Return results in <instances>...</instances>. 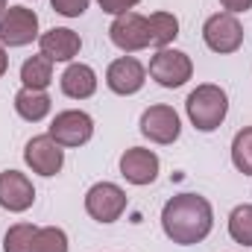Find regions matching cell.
<instances>
[{"label":"cell","mask_w":252,"mask_h":252,"mask_svg":"<svg viewBox=\"0 0 252 252\" xmlns=\"http://www.w3.org/2000/svg\"><path fill=\"white\" fill-rule=\"evenodd\" d=\"M161 229L179 247L202 244L214 229V208L199 193H176L161 208Z\"/></svg>","instance_id":"obj_1"},{"label":"cell","mask_w":252,"mask_h":252,"mask_svg":"<svg viewBox=\"0 0 252 252\" xmlns=\"http://www.w3.org/2000/svg\"><path fill=\"white\" fill-rule=\"evenodd\" d=\"M185 112H188V121L193 129L214 132L223 126L226 115H229V94L214 82H202L188 94Z\"/></svg>","instance_id":"obj_2"},{"label":"cell","mask_w":252,"mask_h":252,"mask_svg":"<svg viewBox=\"0 0 252 252\" xmlns=\"http://www.w3.org/2000/svg\"><path fill=\"white\" fill-rule=\"evenodd\" d=\"M202 41L211 53H220V56L238 53L241 44H244V27L235 15L217 12L202 24Z\"/></svg>","instance_id":"obj_3"},{"label":"cell","mask_w":252,"mask_h":252,"mask_svg":"<svg viewBox=\"0 0 252 252\" xmlns=\"http://www.w3.org/2000/svg\"><path fill=\"white\" fill-rule=\"evenodd\" d=\"M47 135L64 147V150H73V147H85L91 138H94V118L82 109H64L53 118V124L47 129Z\"/></svg>","instance_id":"obj_4"},{"label":"cell","mask_w":252,"mask_h":252,"mask_svg":"<svg viewBox=\"0 0 252 252\" xmlns=\"http://www.w3.org/2000/svg\"><path fill=\"white\" fill-rule=\"evenodd\" d=\"M126 205H129L126 190L121 185H115V182H97L85 193V211L97 223H115V220H121Z\"/></svg>","instance_id":"obj_5"},{"label":"cell","mask_w":252,"mask_h":252,"mask_svg":"<svg viewBox=\"0 0 252 252\" xmlns=\"http://www.w3.org/2000/svg\"><path fill=\"white\" fill-rule=\"evenodd\" d=\"M150 76L161 88H182L193 76V62L188 53H182L176 47H164L150 59Z\"/></svg>","instance_id":"obj_6"},{"label":"cell","mask_w":252,"mask_h":252,"mask_svg":"<svg viewBox=\"0 0 252 252\" xmlns=\"http://www.w3.org/2000/svg\"><path fill=\"white\" fill-rule=\"evenodd\" d=\"M38 38V15L27 6H9L0 15V44L27 47Z\"/></svg>","instance_id":"obj_7"},{"label":"cell","mask_w":252,"mask_h":252,"mask_svg":"<svg viewBox=\"0 0 252 252\" xmlns=\"http://www.w3.org/2000/svg\"><path fill=\"white\" fill-rule=\"evenodd\" d=\"M138 129H141V135H144V138H150L153 144L167 147V144H173V141L182 135V121H179V115H176V109H173V106L156 103V106L144 109Z\"/></svg>","instance_id":"obj_8"},{"label":"cell","mask_w":252,"mask_h":252,"mask_svg":"<svg viewBox=\"0 0 252 252\" xmlns=\"http://www.w3.org/2000/svg\"><path fill=\"white\" fill-rule=\"evenodd\" d=\"M24 161L38 176H56L64 167V147H59L50 135H35L24 147Z\"/></svg>","instance_id":"obj_9"},{"label":"cell","mask_w":252,"mask_h":252,"mask_svg":"<svg viewBox=\"0 0 252 252\" xmlns=\"http://www.w3.org/2000/svg\"><path fill=\"white\" fill-rule=\"evenodd\" d=\"M109 38L118 50L124 53H138L144 47H150V30H147V18L138 12H124L115 15L112 27H109Z\"/></svg>","instance_id":"obj_10"},{"label":"cell","mask_w":252,"mask_h":252,"mask_svg":"<svg viewBox=\"0 0 252 252\" xmlns=\"http://www.w3.org/2000/svg\"><path fill=\"white\" fill-rule=\"evenodd\" d=\"M158 170H161V161L147 147H129L121 156V176L129 185H138V188L153 185L158 179Z\"/></svg>","instance_id":"obj_11"},{"label":"cell","mask_w":252,"mask_h":252,"mask_svg":"<svg viewBox=\"0 0 252 252\" xmlns=\"http://www.w3.org/2000/svg\"><path fill=\"white\" fill-rule=\"evenodd\" d=\"M147 82V67L138 62L135 56H121L106 67V85L118 97H132L144 88Z\"/></svg>","instance_id":"obj_12"},{"label":"cell","mask_w":252,"mask_h":252,"mask_svg":"<svg viewBox=\"0 0 252 252\" xmlns=\"http://www.w3.org/2000/svg\"><path fill=\"white\" fill-rule=\"evenodd\" d=\"M35 202V188L27 173L21 170H3L0 173V208L12 214H24Z\"/></svg>","instance_id":"obj_13"},{"label":"cell","mask_w":252,"mask_h":252,"mask_svg":"<svg viewBox=\"0 0 252 252\" xmlns=\"http://www.w3.org/2000/svg\"><path fill=\"white\" fill-rule=\"evenodd\" d=\"M79 50H82V38H79V32H73L67 27H53V30L38 35V53L47 56L53 64L56 62L70 64L79 56Z\"/></svg>","instance_id":"obj_14"},{"label":"cell","mask_w":252,"mask_h":252,"mask_svg":"<svg viewBox=\"0 0 252 252\" xmlns=\"http://www.w3.org/2000/svg\"><path fill=\"white\" fill-rule=\"evenodd\" d=\"M62 94L70 100H88L97 94V70L85 62H70L59 76Z\"/></svg>","instance_id":"obj_15"},{"label":"cell","mask_w":252,"mask_h":252,"mask_svg":"<svg viewBox=\"0 0 252 252\" xmlns=\"http://www.w3.org/2000/svg\"><path fill=\"white\" fill-rule=\"evenodd\" d=\"M53 100L47 91H35V88H21L15 94V112L27 121V124H38L50 115Z\"/></svg>","instance_id":"obj_16"},{"label":"cell","mask_w":252,"mask_h":252,"mask_svg":"<svg viewBox=\"0 0 252 252\" xmlns=\"http://www.w3.org/2000/svg\"><path fill=\"white\" fill-rule=\"evenodd\" d=\"M147 30H150V47L164 50L179 38V18L173 12H153L147 18Z\"/></svg>","instance_id":"obj_17"},{"label":"cell","mask_w":252,"mask_h":252,"mask_svg":"<svg viewBox=\"0 0 252 252\" xmlns=\"http://www.w3.org/2000/svg\"><path fill=\"white\" fill-rule=\"evenodd\" d=\"M21 82L24 88H35V91H47L53 82V62L47 56H30L21 64Z\"/></svg>","instance_id":"obj_18"},{"label":"cell","mask_w":252,"mask_h":252,"mask_svg":"<svg viewBox=\"0 0 252 252\" xmlns=\"http://www.w3.org/2000/svg\"><path fill=\"white\" fill-rule=\"evenodd\" d=\"M229 238L241 247H252V205L244 202L229 214Z\"/></svg>","instance_id":"obj_19"},{"label":"cell","mask_w":252,"mask_h":252,"mask_svg":"<svg viewBox=\"0 0 252 252\" xmlns=\"http://www.w3.org/2000/svg\"><path fill=\"white\" fill-rule=\"evenodd\" d=\"M232 164L238 167V173L252 176V126H244L232 138Z\"/></svg>","instance_id":"obj_20"},{"label":"cell","mask_w":252,"mask_h":252,"mask_svg":"<svg viewBox=\"0 0 252 252\" xmlns=\"http://www.w3.org/2000/svg\"><path fill=\"white\" fill-rule=\"evenodd\" d=\"M35 232H38V226H32V223H15V226H9V232L3 238V252H32Z\"/></svg>","instance_id":"obj_21"},{"label":"cell","mask_w":252,"mask_h":252,"mask_svg":"<svg viewBox=\"0 0 252 252\" xmlns=\"http://www.w3.org/2000/svg\"><path fill=\"white\" fill-rule=\"evenodd\" d=\"M32 252H67V235L59 226H41L35 232Z\"/></svg>","instance_id":"obj_22"},{"label":"cell","mask_w":252,"mask_h":252,"mask_svg":"<svg viewBox=\"0 0 252 252\" xmlns=\"http://www.w3.org/2000/svg\"><path fill=\"white\" fill-rule=\"evenodd\" d=\"M88 3H91V0H50V6H53L59 15H64V18H79V15H85Z\"/></svg>","instance_id":"obj_23"},{"label":"cell","mask_w":252,"mask_h":252,"mask_svg":"<svg viewBox=\"0 0 252 252\" xmlns=\"http://www.w3.org/2000/svg\"><path fill=\"white\" fill-rule=\"evenodd\" d=\"M97 3H100V9L109 12V15H124V12H132L141 0H97Z\"/></svg>","instance_id":"obj_24"},{"label":"cell","mask_w":252,"mask_h":252,"mask_svg":"<svg viewBox=\"0 0 252 252\" xmlns=\"http://www.w3.org/2000/svg\"><path fill=\"white\" fill-rule=\"evenodd\" d=\"M220 6L229 15H241V12H250L252 9V0H220Z\"/></svg>","instance_id":"obj_25"},{"label":"cell","mask_w":252,"mask_h":252,"mask_svg":"<svg viewBox=\"0 0 252 252\" xmlns=\"http://www.w3.org/2000/svg\"><path fill=\"white\" fill-rule=\"evenodd\" d=\"M6 70H9V53H6V47L0 44V76H3Z\"/></svg>","instance_id":"obj_26"},{"label":"cell","mask_w":252,"mask_h":252,"mask_svg":"<svg viewBox=\"0 0 252 252\" xmlns=\"http://www.w3.org/2000/svg\"><path fill=\"white\" fill-rule=\"evenodd\" d=\"M6 9H9V0H0V15H3Z\"/></svg>","instance_id":"obj_27"}]
</instances>
